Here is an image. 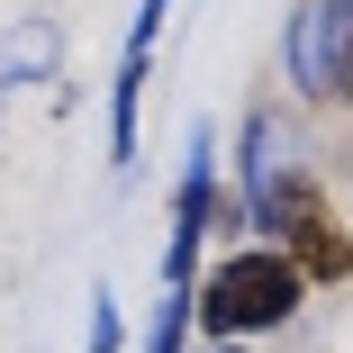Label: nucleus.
Wrapping results in <instances>:
<instances>
[{
	"instance_id": "nucleus-1",
	"label": "nucleus",
	"mask_w": 353,
	"mask_h": 353,
	"mask_svg": "<svg viewBox=\"0 0 353 353\" xmlns=\"http://www.w3.org/2000/svg\"><path fill=\"white\" fill-rule=\"evenodd\" d=\"M308 308V281L290 272V254H272V245H236L199 272V290H190V326L208 344H245V335H281Z\"/></svg>"
},
{
	"instance_id": "nucleus-4",
	"label": "nucleus",
	"mask_w": 353,
	"mask_h": 353,
	"mask_svg": "<svg viewBox=\"0 0 353 353\" xmlns=\"http://www.w3.org/2000/svg\"><path fill=\"white\" fill-rule=\"evenodd\" d=\"M208 218H218V145H208V127H190V154H181V181H172L163 290H190V272H199V245H208Z\"/></svg>"
},
{
	"instance_id": "nucleus-5",
	"label": "nucleus",
	"mask_w": 353,
	"mask_h": 353,
	"mask_svg": "<svg viewBox=\"0 0 353 353\" xmlns=\"http://www.w3.org/2000/svg\"><path fill=\"white\" fill-rule=\"evenodd\" d=\"M163 19H172V0H136V28H127V54H118V82H109V163L118 172H136V109H145V73H154Z\"/></svg>"
},
{
	"instance_id": "nucleus-8",
	"label": "nucleus",
	"mask_w": 353,
	"mask_h": 353,
	"mask_svg": "<svg viewBox=\"0 0 353 353\" xmlns=\"http://www.w3.org/2000/svg\"><path fill=\"white\" fill-rule=\"evenodd\" d=\"M145 353H190V290H163V299H154Z\"/></svg>"
},
{
	"instance_id": "nucleus-7",
	"label": "nucleus",
	"mask_w": 353,
	"mask_h": 353,
	"mask_svg": "<svg viewBox=\"0 0 353 353\" xmlns=\"http://www.w3.org/2000/svg\"><path fill=\"white\" fill-rule=\"evenodd\" d=\"M63 63V37H54V19H19L10 37H0V100H10L19 82H37V73H54Z\"/></svg>"
},
{
	"instance_id": "nucleus-10",
	"label": "nucleus",
	"mask_w": 353,
	"mask_h": 353,
	"mask_svg": "<svg viewBox=\"0 0 353 353\" xmlns=\"http://www.w3.org/2000/svg\"><path fill=\"white\" fill-rule=\"evenodd\" d=\"M199 353H245V344H199Z\"/></svg>"
},
{
	"instance_id": "nucleus-3",
	"label": "nucleus",
	"mask_w": 353,
	"mask_h": 353,
	"mask_svg": "<svg viewBox=\"0 0 353 353\" xmlns=\"http://www.w3.org/2000/svg\"><path fill=\"white\" fill-rule=\"evenodd\" d=\"M281 63H290L299 100L353 109V0H299L290 37H281Z\"/></svg>"
},
{
	"instance_id": "nucleus-6",
	"label": "nucleus",
	"mask_w": 353,
	"mask_h": 353,
	"mask_svg": "<svg viewBox=\"0 0 353 353\" xmlns=\"http://www.w3.org/2000/svg\"><path fill=\"white\" fill-rule=\"evenodd\" d=\"M272 172H281V118H272V109H254V118H245V136H236V218L272 190Z\"/></svg>"
},
{
	"instance_id": "nucleus-9",
	"label": "nucleus",
	"mask_w": 353,
	"mask_h": 353,
	"mask_svg": "<svg viewBox=\"0 0 353 353\" xmlns=\"http://www.w3.org/2000/svg\"><path fill=\"white\" fill-rule=\"evenodd\" d=\"M127 344V326H118V299L109 290H91V326H82V353H118Z\"/></svg>"
},
{
	"instance_id": "nucleus-2",
	"label": "nucleus",
	"mask_w": 353,
	"mask_h": 353,
	"mask_svg": "<svg viewBox=\"0 0 353 353\" xmlns=\"http://www.w3.org/2000/svg\"><path fill=\"white\" fill-rule=\"evenodd\" d=\"M245 227H263L272 254H290V272L308 281V290H344V281H353V227L335 218V199L308 172H290V163H281L272 190L245 208Z\"/></svg>"
}]
</instances>
